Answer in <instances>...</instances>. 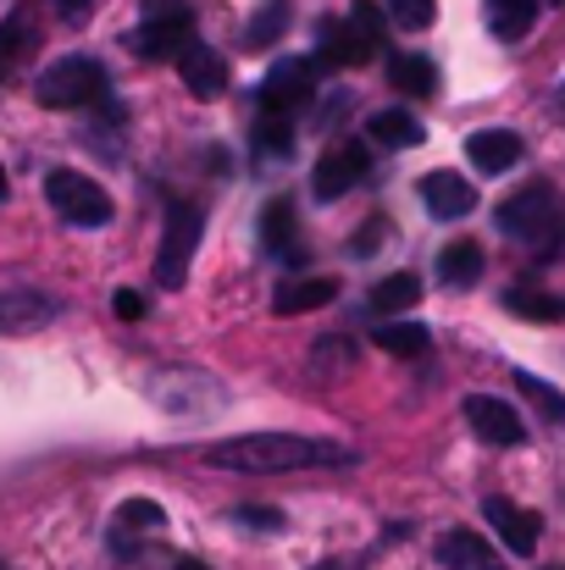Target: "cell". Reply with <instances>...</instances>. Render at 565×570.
Segmentation results:
<instances>
[{
    "label": "cell",
    "mask_w": 565,
    "mask_h": 570,
    "mask_svg": "<svg viewBox=\"0 0 565 570\" xmlns=\"http://www.w3.org/2000/svg\"><path fill=\"white\" fill-rule=\"evenodd\" d=\"M162 504H150V499H128L123 510H117V527L123 532H162Z\"/></svg>",
    "instance_id": "30"
},
{
    "label": "cell",
    "mask_w": 565,
    "mask_h": 570,
    "mask_svg": "<svg viewBox=\"0 0 565 570\" xmlns=\"http://www.w3.org/2000/svg\"><path fill=\"white\" fill-rule=\"evenodd\" d=\"M45 199L72 227H106L111 222V194L100 189L95 178H84V173H50L45 178Z\"/></svg>",
    "instance_id": "5"
},
{
    "label": "cell",
    "mask_w": 565,
    "mask_h": 570,
    "mask_svg": "<svg viewBox=\"0 0 565 570\" xmlns=\"http://www.w3.org/2000/svg\"><path fill=\"white\" fill-rule=\"evenodd\" d=\"M238 521H244V527H266V532H277V527H283V521H277V510H255V504H244V510H238Z\"/></svg>",
    "instance_id": "33"
},
{
    "label": "cell",
    "mask_w": 565,
    "mask_h": 570,
    "mask_svg": "<svg viewBox=\"0 0 565 570\" xmlns=\"http://www.w3.org/2000/svg\"><path fill=\"white\" fill-rule=\"evenodd\" d=\"M33 39H39L33 11H11V17L0 22V83H6V78H11V67L33 50Z\"/></svg>",
    "instance_id": "23"
},
{
    "label": "cell",
    "mask_w": 565,
    "mask_h": 570,
    "mask_svg": "<svg viewBox=\"0 0 565 570\" xmlns=\"http://www.w3.org/2000/svg\"><path fill=\"white\" fill-rule=\"evenodd\" d=\"M549 570H565V566H549Z\"/></svg>",
    "instance_id": "38"
},
{
    "label": "cell",
    "mask_w": 565,
    "mask_h": 570,
    "mask_svg": "<svg viewBox=\"0 0 565 570\" xmlns=\"http://www.w3.org/2000/svg\"><path fill=\"white\" fill-rule=\"evenodd\" d=\"M367 128H372L377 145H388V150H416V145L427 139V128H421L410 111H393V106H388V111H372Z\"/></svg>",
    "instance_id": "21"
},
{
    "label": "cell",
    "mask_w": 565,
    "mask_h": 570,
    "mask_svg": "<svg viewBox=\"0 0 565 570\" xmlns=\"http://www.w3.org/2000/svg\"><path fill=\"white\" fill-rule=\"evenodd\" d=\"M50 316H56V299H39L33 288L0 294V333H28V327H39Z\"/></svg>",
    "instance_id": "17"
},
{
    "label": "cell",
    "mask_w": 565,
    "mask_h": 570,
    "mask_svg": "<svg viewBox=\"0 0 565 570\" xmlns=\"http://www.w3.org/2000/svg\"><path fill=\"white\" fill-rule=\"evenodd\" d=\"M350 443L328 438H300V432H250V438H222L211 449V465L238 471V476H283V471H316V465H350Z\"/></svg>",
    "instance_id": "1"
},
{
    "label": "cell",
    "mask_w": 565,
    "mask_h": 570,
    "mask_svg": "<svg viewBox=\"0 0 565 570\" xmlns=\"http://www.w3.org/2000/svg\"><path fill=\"white\" fill-rule=\"evenodd\" d=\"M382 33H388V11H382L377 0H355V6H350V22L328 17V22L316 28V67L350 72V67L372 61L377 50H382Z\"/></svg>",
    "instance_id": "2"
},
{
    "label": "cell",
    "mask_w": 565,
    "mask_h": 570,
    "mask_svg": "<svg viewBox=\"0 0 565 570\" xmlns=\"http://www.w3.org/2000/svg\"><path fill=\"white\" fill-rule=\"evenodd\" d=\"M388 83L399 95H410V100H427V95H438V67L427 56H393L388 61Z\"/></svg>",
    "instance_id": "20"
},
{
    "label": "cell",
    "mask_w": 565,
    "mask_h": 570,
    "mask_svg": "<svg viewBox=\"0 0 565 570\" xmlns=\"http://www.w3.org/2000/svg\"><path fill=\"white\" fill-rule=\"evenodd\" d=\"M333 294H339V283H333V277H305V283H283V288H277V299H272V311H277V316L322 311V305H333Z\"/></svg>",
    "instance_id": "19"
},
{
    "label": "cell",
    "mask_w": 565,
    "mask_h": 570,
    "mask_svg": "<svg viewBox=\"0 0 565 570\" xmlns=\"http://www.w3.org/2000/svg\"><path fill=\"white\" fill-rule=\"evenodd\" d=\"M466 421H471V432H477L483 443H494V449H516V443H527L522 415H516L505 399H494V393H471V399H466Z\"/></svg>",
    "instance_id": "10"
},
{
    "label": "cell",
    "mask_w": 565,
    "mask_h": 570,
    "mask_svg": "<svg viewBox=\"0 0 565 570\" xmlns=\"http://www.w3.org/2000/svg\"><path fill=\"white\" fill-rule=\"evenodd\" d=\"M111 311H117L123 322H139V316H145V299H139L134 288H117V299H111Z\"/></svg>",
    "instance_id": "32"
},
{
    "label": "cell",
    "mask_w": 565,
    "mask_h": 570,
    "mask_svg": "<svg viewBox=\"0 0 565 570\" xmlns=\"http://www.w3.org/2000/svg\"><path fill=\"white\" fill-rule=\"evenodd\" d=\"M56 6H61L67 17H78V11H89V0H56Z\"/></svg>",
    "instance_id": "35"
},
{
    "label": "cell",
    "mask_w": 565,
    "mask_h": 570,
    "mask_svg": "<svg viewBox=\"0 0 565 570\" xmlns=\"http://www.w3.org/2000/svg\"><path fill=\"white\" fill-rule=\"evenodd\" d=\"M199 233H205V210L194 199H173L167 205V227H162V255H156V283L162 288H184L188 261L199 249Z\"/></svg>",
    "instance_id": "4"
},
{
    "label": "cell",
    "mask_w": 565,
    "mask_h": 570,
    "mask_svg": "<svg viewBox=\"0 0 565 570\" xmlns=\"http://www.w3.org/2000/svg\"><path fill=\"white\" fill-rule=\"evenodd\" d=\"M533 22H538V0H488V28H494V39L516 45V39L533 33Z\"/></svg>",
    "instance_id": "22"
},
{
    "label": "cell",
    "mask_w": 565,
    "mask_h": 570,
    "mask_svg": "<svg viewBox=\"0 0 565 570\" xmlns=\"http://www.w3.org/2000/svg\"><path fill=\"white\" fill-rule=\"evenodd\" d=\"M505 305H510L516 316H527V322H565V299L544 294V288H510Z\"/></svg>",
    "instance_id": "28"
},
{
    "label": "cell",
    "mask_w": 565,
    "mask_h": 570,
    "mask_svg": "<svg viewBox=\"0 0 565 570\" xmlns=\"http://www.w3.org/2000/svg\"><path fill=\"white\" fill-rule=\"evenodd\" d=\"M382 11H388V22L393 28H432V17H438V0H382Z\"/></svg>",
    "instance_id": "29"
},
{
    "label": "cell",
    "mask_w": 565,
    "mask_h": 570,
    "mask_svg": "<svg viewBox=\"0 0 565 570\" xmlns=\"http://www.w3.org/2000/svg\"><path fill=\"white\" fill-rule=\"evenodd\" d=\"M39 106L50 111H84L95 100H106V67L95 56H61L56 67L39 72Z\"/></svg>",
    "instance_id": "3"
},
{
    "label": "cell",
    "mask_w": 565,
    "mask_h": 570,
    "mask_svg": "<svg viewBox=\"0 0 565 570\" xmlns=\"http://www.w3.org/2000/svg\"><path fill=\"white\" fill-rule=\"evenodd\" d=\"M311 89H316V56H289V61H277V67L266 72L261 106H266V111H300V106L311 100Z\"/></svg>",
    "instance_id": "8"
},
{
    "label": "cell",
    "mask_w": 565,
    "mask_h": 570,
    "mask_svg": "<svg viewBox=\"0 0 565 570\" xmlns=\"http://www.w3.org/2000/svg\"><path fill=\"white\" fill-rule=\"evenodd\" d=\"M0 199H6V173H0Z\"/></svg>",
    "instance_id": "37"
},
{
    "label": "cell",
    "mask_w": 565,
    "mask_h": 570,
    "mask_svg": "<svg viewBox=\"0 0 565 570\" xmlns=\"http://www.w3.org/2000/svg\"><path fill=\"white\" fill-rule=\"evenodd\" d=\"M367 167H372V161H367V145H355V139H350V145H333V150L311 167V194H316V199H339V194H350L367 178Z\"/></svg>",
    "instance_id": "9"
},
{
    "label": "cell",
    "mask_w": 565,
    "mask_h": 570,
    "mask_svg": "<svg viewBox=\"0 0 565 570\" xmlns=\"http://www.w3.org/2000/svg\"><path fill=\"white\" fill-rule=\"evenodd\" d=\"M438 566L444 570H505V560L471 532V527H449L438 538Z\"/></svg>",
    "instance_id": "15"
},
{
    "label": "cell",
    "mask_w": 565,
    "mask_h": 570,
    "mask_svg": "<svg viewBox=\"0 0 565 570\" xmlns=\"http://www.w3.org/2000/svg\"><path fill=\"white\" fill-rule=\"evenodd\" d=\"M555 222H561V205H555L549 184H527V189H516L499 205V233L527 238V244H549Z\"/></svg>",
    "instance_id": "7"
},
{
    "label": "cell",
    "mask_w": 565,
    "mask_h": 570,
    "mask_svg": "<svg viewBox=\"0 0 565 570\" xmlns=\"http://www.w3.org/2000/svg\"><path fill=\"white\" fill-rule=\"evenodd\" d=\"M178 72H184V89L194 100H216L227 89V61L211 45H199V39H188L178 50Z\"/></svg>",
    "instance_id": "12"
},
{
    "label": "cell",
    "mask_w": 565,
    "mask_h": 570,
    "mask_svg": "<svg viewBox=\"0 0 565 570\" xmlns=\"http://www.w3.org/2000/svg\"><path fill=\"white\" fill-rule=\"evenodd\" d=\"M188 39H194V11H188L184 0H162V6H150L145 22L134 28V50H139L145 61H173Z\"/></svg>",
    "instance_id": "6"
},
{
    "label": "cell",
    "mask_w": 565,
    "mask_h": 570,
    "mask_svg": "<svg viewBox=\"0 0 565 570\" xmlns=\"http://www.w3.org/2000/svg\"><path fill=\"white\" fill-rule=\"evenodd\" d=\"M466 161H471L477 173L499 178V173H510V167L522 161V134H510V128H483V134L466 139Z\"/></svg>",
    "instance_id": "14"
},
{
    "label": "cell",
    "mask_w": 565,
    "mask_h": 570,
    "mask_svg": "<svg viewBox=\"0 0 565 570\" xmlns=\"http://www.w3.org/2000/svg\"><path fill=\"white\" fill-rule=\"evenodd\" d=\"M289 17H294V6H289V0H266V6L250 17V28H244V45H250V50H266V45H277V39H283V28H289Z\"/></svg>",
    "instance_id": "26"
},
{
    "label": "cell",
    "mask_w": 565,
    "mask_h": 570,
    "mask_svg": "<svg viewBox=\"0 0 565 570\" xmlns=\"http://www.w3.org/2000/svg\"><path fill=\"white\" fill-rule=\"evenodd\" d=\"M477 277H483V244L460 238V244H444V249H438V283H449V288H471Z\"/></svg>",
    "instance_id": "18"
},
{
    "label": "cell",
    "mask_w": 565,
    "mask_h": 570,
    "mask_svg": "<svg viewBox=\"0 0 565 570\" xmlns=\"http://www.w3.org/2000/svg\"><path fill=\"white\" fill-rule=\"evenodd\" d=\"M173 570H211V566H205V560H178Z\"/></svg>",
    "instance_id": "36"
},
{
    "label": "cell",
    "mask_w": 565,
    "mask_h": 570,
    "mask_svg": "<svg viewBox=\"0 0 565 570\" xmlns=\"http://www.w3.org/2000/svg\"><path fill=\"white\" fill-rule=\"evenodd\" d=\"M421 205L438 216V222H460L477 210V189L460 178V173H427L421 178Z\"/></svg>",
    "instance_id": "13"
},
{
    "label": "cell",
    "mask_w": 565,
    "mask_h": 570,
    "mask_svg": "<svg viewBox=\"0 0 565 570\" xmlns=\"http://www.w3.org/2000/svg\"><path fill=\"white\" fill-rule=\"evenodd\" d=\"M261 249L277 255V261H300V216H294V199H272L261 210Z\"/></svg>",
    "instance_id": "16"
},
{
    "label": "cell",
    "mask_w": 565,
    "mask_h": 570,
    "mask_svg": "<svg viewBox=\"0 0 565 570\" xmlns=\"http://www.w3.org/2000/svg\"><path fill=\"white\" fill-rule=\"evenodd\" d=\"M483 515H488V527L505 538V549H510V554H533V549H538L544 521H538L533 510H522L516 499H499V493H494V499L483 504Z\"/></svg>",
    "instance_id": "11"
},
{
    "label": "cell",
    "mask_w": 565,
    "mask_h": 570,
    "mask_svg": "<svg viewBox=\"0 0 565 570\" xmlns=\"http://www.w3.org/2000/svg\"><path fill=\"white\" fill-rule=\"evenodd\" d=\"M516 382H522V393H527V399H533V404H538L544 415H555V421H565V393H561V387H549V382L527 377V372H522Z\"/></svg>",
    "instance_id": "31"
},
{
    "label": "cell",
    "mask_w": 565,
    "mask_h": 570,
    "mask_svg": "<svg viewBox=\"0 0 565 570\" xmlns=\"http://www.w3.org/2000/svg\"><path fill=\"white\" fill-rule=\"evenodd\" d=\"M255 150H261L266 161H283V156L294 150V122H289V111H266V106H261V122H255Z\"/></svg>",
    "instance_id": "25"
},
{
    "label": "cell",
    "mask_w": 565,
    "mask_h": 570,
    "mask_svg": "<svg viewBox=\"0 0 565 570\" xmlns=\"http://www.w3.org/2000/svg\"><path fill=\"white\" fill-rule=\"evenodd\" d=\"M372 338H377V350H388V355H405V361L427 355V344H432V333H427V327H416V322H382Z\"/></svg>",
    "instance_id": "27"
},
{
    "label": "cell",
    "mask_w": 565,
    "mask_h": 570,
    "mask_svg": "<svg viewBox=\"0 0 565 570\" xmlns=\"http://www.w3.org/2000/svg\"><path fill=\"white\" fill-rule=\"evenodd\" d=\"M311 570H361V560L355 554H333V560H316Z\"/></svg>",
    "instance_id": "34"
},
{
    "label": "cell",
    "mask_w": 565,
    "mask_h": 570,
    "mask_svg": "<svg viewBox=\"0 0 565 570\" xmlns=\"http://www.w3.org/2000/svg\"><path fill=\"white\" fill-rule=\"evenodd\" d=\"M416 299H421V277H416V272H393V277H382L372 288L377 316H399V311H410Z\"/></svg>",
    "instance_id": "24"
}]
</instances>
